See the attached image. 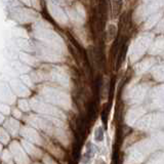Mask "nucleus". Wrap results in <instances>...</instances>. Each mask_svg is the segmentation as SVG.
I'll return each instance as SVG.
<instances>
[{"label":"nucleus","mask_w":164,"mask_h":164,"mask_svg":"<svg viewBox=\"0 0 164 164\" xmlns=\"http://www.w3.org/2000/svg\"><path fill=\"white\" fill-rule=\"evenodd\" d=\"M104 137V133H103V130H101V128H98L97 130V134H95V139L98 140H101Z\"/></svg>","instance_id":"1"}]
</instances>
